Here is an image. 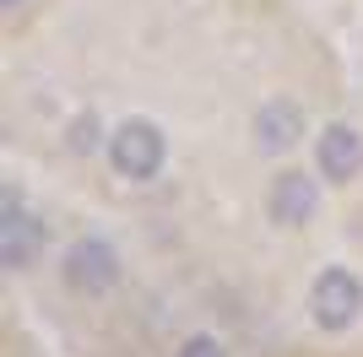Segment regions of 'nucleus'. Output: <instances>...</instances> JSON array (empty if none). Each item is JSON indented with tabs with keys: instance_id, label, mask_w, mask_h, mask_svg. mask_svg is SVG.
<instances>
[{
	"instance_id": "6",
	"label": "nucleus",
	"mask_w": 363,
	"mask_h": 357,
	"mask_svg": "<svg viewBox=\"0 0 363 357\" xmlns=\"http://www.w3.org/2000/svg\"><path fill=\"white\" fill-rule=\"evenodd\" d=\"M298 135H303V114L288 103V98H277V103L260 108V119H255V141H260L266 152H288Z\"/></svg>"
},
{
	"instance_id": "10",
	"label": "nucleus",
	"mask_w": 363,
	"mask_h": 357,
	"mask_svg": "<svg viewBox=\"0 0 363 357\" xmlns=\"http://www.w3.org/2000/svg\"><path fill=\"white\" fill-rule=\"evenodd\" d=\"M0 6H16V0H0Z\"/></svg>"
},
{
	"instance_id": "8",
	"label": "nucleus",
	"mask_w": 363,
	"mask_h": 357,
	"mask_svg": "<svg viewBox=\"0 0 363 357\" xmlns=\"http://www.w3.org/2000/svg\"><path fill=\"white\" fill-rule=\"evenodd\" d=\"M179 357H228L223 346L212 341V336H190V341H184V352Z\"/></svg>"
},
{
	"instance_id": "7",
	"label": "nucleus",
	"mask_w": 363,
	"mask_h": 357,
	"mask_svg": "<svg viewBox=\"0 0 363 357\" xmlns=\"http://www.w3.org/2000/svg\"><path fill=\"white\" fill-rule=\"evenodd\" d=\"M272 217L282 227L309 222V217H315V184H309L303 174H282V178H277V190H272Z\"/></svg>"
},
{
	"instance_id": "4",
	"label": "nucleus",
	"mask_w": 363,
	"mask_h": 357,
	"mask_svg": "<svg viewBox=\"0 0 363 357\" xmlns=\"http://www.w3.org/2000/svg\"><path fill=\"white\" fill-rule=\"evenodd\" d=\"M38 249H44V227L16 206V195H6V206H0V266L22 271Z\"/></svg>"
},
{
	"instance_id": "1",
	"label": "nucleus",
	"mask_w": 363,
	"mask_h": 357,
	"mask_svg": "<svg viewBox=\"0 0 363 357\" xmlns=\"http://www.w3.org/2000/svg\"><path fill=\"white\" fill-rule=\"evenodd\" d=\"M163 152H168L163 130L147 125V119H125L120 130H114V141H108V157H114V168L125 178H152L163 168Z\"/></svg>"
},
{
	"instance_id": "9",
	"label": "nucleus",
	"mask_w": 363,
	"mask_h": 357,
	"mask_svg": "<svg viewBox=\"0 0 363 357\" xmlns=\"http://www.w3.org/2000/svg\"><path fill=\"white\" fill-rule=\"evenodd\" d=\"M71 147H76V152H92V147H98V125H92V119H76Z\"/></svg>"
},
{
	"instance_id": "5",
	"label": "nucleus",
	"mask_w": 363,
	"mask_h": 357,
	"mask_svg": "<svg viewBox=\"0 0 363 357\" xmlns=\"http://www.w3.org/2000/svg\"><path fill=\"white\" fill-rule=\"evenodd\" d=\"M320 174L336 178V184H347V178L363 174V135L352 125H331V130L320 135Z\"/></svg>"
},
{
	"instance_id": "3",
	"label": "nucleus",
	"mask_w": 363,
	"mask_h": 357,
	"mask_svg": "<svg viewBox=\"0 0 363 357\" xmlns=\"http://www.w3.org/2000/svg\"><path fill=\"white\" fill-rule=\"evenodd\" d=\"M363 309V287L358 276H347V271H325L315 282V319L325 330H347L352 319H358Z\"/></svg>"
},
{
	"instance_id": "2",
	"label": "nucleus",
	"mask_w": 363,
	"mask_h": 357,
	"mask_svg": "<svg viewBox=\"0 0 363 357\" xmlns=\"http://www.w3.org/2000/svg\"><path fill=\"white\" fill-rule=\"evenodd\" d=\"M65 282L76 287V293H108V287L120 282V260H114V249L108 244H98V238H87V244H76L71 254H65Z\"/></svg>"
}]
</instances>
